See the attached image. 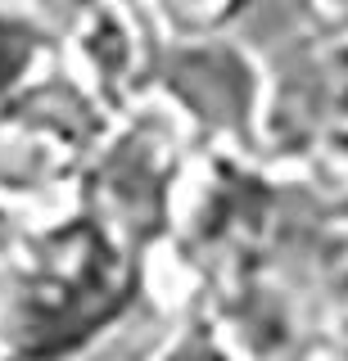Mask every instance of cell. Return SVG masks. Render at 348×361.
<instances>
[{
	"label": "cell",
	"mask_w": 348,
	"mask_h": 361,
	"mask_svg": "<svg viewBox=\"0 0 348 361\" xmlns=\"http://www.w3.org/2000/svg\"><path fill=\"white\" fill-rule=\"evenodd\" d=\"M41 59V32L28 18V9L0 0V95L23 86Z\"/></svg>",
	"instance_id": "obj_1"
}]
</instances>
